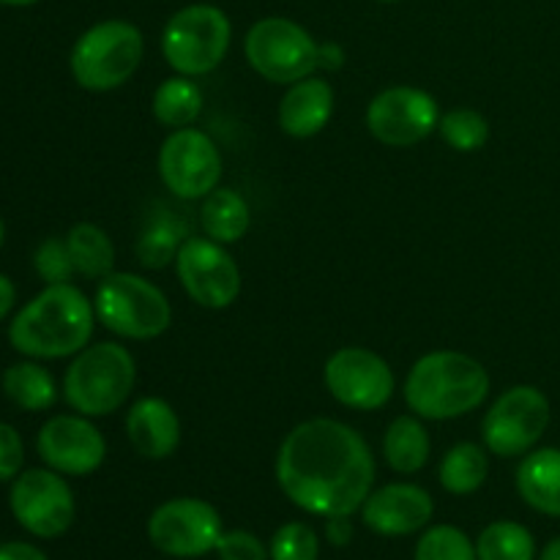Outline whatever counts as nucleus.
Returning a JSON list of instances; mask_svg holds the SVG:
<instances>
[{
	"label": "nucleus",
	"instance_id": "dca6fc26",
	"mask_svg": "<svg viewBox=\"0 0 560 560\" xmlns=\"http://www.w3.org/2000/svg\"><path fill=\"white\" fill-rule=\"evenodd\" d=\"M44 465L63 476H91L107 459V441L88 416H52L36 438Z\"/></svg>",
	"mask_w": 560,
	"mask_h": 560
},
{
	"label": "nucleus",
	"instance_id": "f03ea898",
	"mask_svg": "<svg viewBox=\"0 0 560 560\" xmlns=\"http://www.w3.org/2000/svg\"><path fill=\"white\" fill-rule=\"evenodd\" d=\"M96 310L71 282L47 284L9 326V342L27 359H69L88 348Z\"/></svg>",
	"mask_w": 560,
	"mask_h": 560
},
{
	"label": "nucleus",
	"instance_id": "20e7f679",
	"mask_svg": "<svg viewBox=\"0 0 560 560\" xmlns=\"http://www.w3.org/2000/svg\"><path fill=\"white\" fill-rule=\"evenodd\" d=\"M137 366L129 348L118 342H96L74 355L63 375V397L88 419L113 416L135 392Z\"/></svg>",
	"mask_w": 560,
	"mask_h": 560
},
{
	"label": "nucleus",
	"instance_id": "aec40b11",
	"mask_svg": "<svg viewBox=\"0 0 560 560\" xmlns=\"http://www.w3.org/2000/svg\"><path fill=\"white\" fill-rule=\"evenodd\" d=\"M517 492L534 512L560 517V448H534L517 468Z\"/></svg>",
	"mask_w": 560,
	"mask_h": 560
},
{
	"label": "nucleus",
	"instance_id": "5701e85b",
	"mask_svg": "<svg viewBox=\"0 0 560 560\" xmlns=\"http://www.w3.org/2000/svg\"><path fill=\"white\" fill-rule=\"evenodd\" d=\"M186 238H189V228L184 219L170 211L153 213L137 238V260L151 271H162L170 262H175Z\"/></svg>",
	"mask_w": 560,
	"mask_h": 560
},
{
	"label": "nucleus",
	"instance_id": "393cba45",
	"mask_svg": "<svg viewBox=\"0 0 560 560\" xmlns=\"http://www.w3.org/2000/svg\"><path fill=\"white\" fill-rule=\"evenodd\" d=\"M153 118L167 129H186L202 113V91L195 77H167L153 93Z\"/></svg>",
	"mask_w": 560,
	"mask_h": 560
},
{
	"label": "nucleus",
	"instance_id": "412c9836",
	"mask_svg": "<svg viewBox=\"0 0 560 560\" xmlns=\"http://www.w3.org/2000/svg\"><path fill=\"white\" fill-rule=\"evenodd\" d=\"M432 454V438L419 416H397L383 435V459L397 474H419Z\"/></svg>",
	"mask_w": 560,
	"mask_h": 560
},
{
	"label": "nucleus",
	"instance_id": "7ed1b4c3",
	"mask_svg": "<svg viewBox=\"0 0 560 560\" xmlns=\"http://www.w3.org/2000/svg\"><path fill=\"white\" fill-rule=\"evenodd\" d=\"M402 394L419 419H463L490 397V372L474 355L435 350L416 361L405 377Z\"/></svg>",
	"mask_w": 560,
	"mask_h": 560
},
{
	"label": "nucleus",
	"instance_id": "c756f323",
	"mask_svg": "<svg viewBox=\"0 0 560 560\" xmlns=\"http://www.w3.org/2000/svg\"><path fill=\"white\" fill-rule=\"evenodd\" d=\"M413 560H479L476 541L454 525H432L416 541Z\"/></svg>",
	"mask_w": 560,
	"mask_h": 560
},
{
	"label": "nucleus",
	"instance_id": "39448f33",
	"mask_svg": "<svg viewBox=\"0 0 560 560\" xmlns=\"http://www.w3.org/2000/svg\"><path fill=\"white\" fill-rule=\"evenodd\" d=\"M96 320L115 337L148 342L173 326V304L162 288L140 273L113 271L98 279L93 299Z\"/></svg>",
	"mask_w": 560,
	"mask_h": 560
},
{
	"label": "nucleus",
	"instance_id": "ddd939ff",
	"mask_svg": "<svg viewBox=\"0 0 560 560\" xmlns=\"http://www.w3.org/2000/svg\"><path fill=\"white\" fill-rule=\"evenodd\" d=\"M186 295L202 310H228L241 295V268L224 244L208 235H189L175 257Z\"/></svg>",
	"mask_w": 560,
	"mask_h": 560
},
{
	"label": "nucleus",
	"instance_id": "f8f14e48",
	"mask_svg": "<svg viewBox=\"0 0 560 560\" xmlns=\"http://www.w3.org/2000/svg\"><path fill=\"white\" fill-rule=\"evenodd\" d=\"M159 175L180 200H202L222 180V153L202 129H173L159 148Z\"/></svg>",
	"mask_w": 560,
	"mask_h": 560
},
{
	"label": "nucleus",
	"instance_id": "423d86ee",
	"mask_svg": "<svg viewBox=\"0 0 560 560\" xmlns=\"http://www.w3.org/2000/svg\"><path fill=\"white\" fill-rule=\"evenodd\" d=\"M142 55H145V38L140 27L126 20L96 22L71 47V77L85 91H115L140 69Z\"/></svg>",
	"mask_w": 560,
	"mask_h": 560
},
{
	"label": "nucleus",
	"instance_id": "bb28decb",
	"mask_svg": "<svg viewBox=\"0 0 560 560\" xmlns=\"http://www.w3.org/2000/svg\"><path fill=\"white\" fill-rule=\"evenodd\" d=\"M74 268L85 279H104L115 271V246L98 224L80 222L66 235Z\"/></svg>",
	"mask_w": 560,
	"mask_h": 560
},
{
	"label": "nucleus",
	"instance_id": "6e6552de",
	"mask_svg": "<svg viewBox=\"0 0 560 560\" xmlns=\"http://www.w3.org/2000/svg\"><path fill=\"white\" fill-rule=\"evenodd\" d=\"M244 55L262 80L277 85H293L320 69V44L288 16L255 22L244 38Z\"/></svg>",
	"mask_w": 560,
	"mask_h": 560
},
{
	"label": "nucleus",
	"instance_id": "ea45409f",
	"mask_svg": "<svg viewBox=\"0 0 560 560\" xmlns=\"http://www.w3.org/2000/svg\"><path fill=\"white\" fill-rule=\"evenodd\" d=\"M38 3V0H0V5H16V9H22V5H33Z\"/></svg>",
	"mask_w": 560,
	"mask_h": 560
},
{
	"label": "nucleus",
	"instance_id": "7c9ffc66",
	"mask_svg": "<svg viewBox=\"0 0 560 560\" xmlns=\"http://www.w3.org/2000/svg\"><path fill=\"white\" fill-rule=\"evenodd\" d=\"M268 556L271 560H317L320 558V536L306 523H284L271 536Z\"/></svg>",
	"mask_w": 560,
	"mask_h": 560
},
{
	"label": "nucleus",
	"instance_id": "b1692460",
	"mask_svg": "<svg viewBox=\"0 0 560 560\" xmlns=\"http://www.w3.org/2000/svg\"><path fill=\"white\" fill-rule=\"evenodd\" d=\"M3 394L27 413L49 410L58 399V386L47 366L36 361H20L3 372Z\"/></svg>",
	"mask_w": 560,
	"mask_h": 560
},
{
	"label": "nucleus",
	"instance_id": "2eb2a0df",
	"mask_svg": "<svg viewBox=\"0 0 560 560\" xmlns=\"http://www.w3.org/2000/svg\"><path fill=\"white\" fill-rule=\"evenodd\" d=\"M328 394L350 410H381L394 397V372L386 359L366 348H342L323 370Z\"/></svg>",
	"mask_w": 560,
	"mask_h": 560
},
{
	"label": "nucleus",
	"instance_id": "58836bf2",
	"mask_svg": "<svg viewBox=\"0 0 560 560\" xmlns=\"http://www.w3.org/2000/svg\"><path fill=\"white\" fill-rule=\"evenodd\" d=\"M539 560H560V536H558V539H552L550 545H547L545 550H541Z\"/></svg>",
	"mask_w": 560,
	"mask_h": 560
},
{
	"label": "nucleus",
	"instance_id": "c9c22d12",
	"mask_svg": "<svg viewBox=\"0 0 560 560\" xmlns=\"http://www.w3.org/2000/svg\"><path fill=\"white\" fill-rule=\"evenodd\" d=\"M326 539L331 541L334 547L348 545V541L353 539V525H350V517H328Z\"/></svg>",
	"mask_w": 560,
	"mask_h": 560
},
{
	"label": "nucleus",
	"instance_id": "9d476101",
	"mask_svg": "<svg viewBox=\"0 0 560 560\" xmlns=\"http://www.w3.org/2000/svg\"><path fill=\"white\" fill-rule=\"evenodd\" d=\"M222 534L217 506L202 498H173L148 517V539L170 558H202L217 552Z\"/></svg>",
	"mask_w": 560,
	"mask_h": 560
},
{
	"label": "nucleus",
	"instance_id": "1a4fd4ad",
	"mask_svg": "<svg viewBox=\"0 0 560 560\" xmlns=\"http://www.w3.org/2000/svg\"><path fill=\"white\" fill-rule=\"evenodd\" d=\"M550 399L536 386H512L490 405L481 421V441L495 457L514 459L534 452L550 427Z\"/></svg>",
	"mask_w": 560,
	"mask_h": 560
},
{
	"label": "nucleus",
	"instance_id": "4c0bfd02",
	"mask_svg": "<svg viewBox=\"0 0 560 560\" xmlns=\"http://www.w3.org/2000/svg\"><path fill=\"white\" fill-rule=\"evenodd\" d=\"M14 299H16V288L11 284L9 277H3V273H0V320H3V317L11 312Z\"/></svg>",
	"mask_w": 560,
	"mask_h": 560
},
{
	"label": "nucleus",
	"instance_id": "a211bd4d",
	"mask_svg": "<svg viewBox=\"0 0 560 560\" xmlns=\"http://www.w3.org/2000/svg\"><path fill=\"white\" fill-rule=\"evenodd\" d=\"M126 438L145 459L173 457L180 443V419L162 397H142L126 413Z\"/></svg>",
	"mask_w": 560,
	"mask_h": 560
},
{
	"label": "nucleus",
	"instance_id": "f704fd0d",
	"mask_svg": "<svg viewBox=\"0 0 560 560\" xmlns=\"http://www.w3.org/2000/svg\"><path fill=\"white\" fill-rule=\"evenodd\" d=\"M0 560H49L38 547L25 541H5L0 545Z\"/></svg>",
	"mask_w": 560,
	"mask_h": 560
},
{
	"label": "nucleus",
	"instance_id": "2f4dec72",
	"mask_svg": "<svg viewBox=\"0 0 560 560\" xmlns=\"http://www.w3.org/2000/svg\"><path fill=\"white\" fill-rule=\"evenodd\" d=\"M33 266H36V273L47 284H63L71 282V277L77 273L74 260L69 255V246H66V238H47L33 255Z\"/></svg>",
	"mask_w": 560,
	"mask_h": 560
},
{
	"label": "nucleus",
	"instance_id": "e433bc0d",
	"mask_svg": "<svg viewBox=\"0 0 560 560\" xmlns=\"http://www.w3.org/2000/svg\"><path fill=\"white\" fill-rule=\"evenodd\" d=\"M342 47H337V44H320V69L337 71L342 66Z\"/></svg>",
	"mask_w": 560,
	"mask_h": 560
},
{
	"label": "nucleus",
	"instance_id": "79ce46f5",
	"mask_svg": "<svg viewBox=\"0 0 560 560\" xmlns=\"http://www.w3.org/2000/svg\"><path fill=\"white\" fill-rule=\"evenodd\" d=\"M381 3H397V0H381Z\"/></svg>",
	"mask_w": 560,
	"mask_h": 560
},
{
	"label": "nucleus",
	"instance_id": "f257e3e1",
	"mask_svg": "<svg viewBox=\"0 0 560 560\" xmlns=\"http://www.w3.org/2000/svg\"><path fill=\"white\" fill-rule=\"evenodd\" d=\"M279 490L315 517H353L375 485V457L353 427L310 419L284 435L277 452Z\"/></svg>",
	"mask_w": 560,
	"mask_h": 560
},
{
	"label": "nucleus",
	"instance_id": "4be33fe9",
	"mask_svg": "<svg viewBox=\"0 0 560 560\" xmlns=\"http://www.w3.org/2000/svg\"><path fill=\"white\" fill-rule=\"evenodd\" d=\"M252 224V211L249 202L244 200V195H238L235 189H224L217 186L208 197H202L200 206V228L217 244H235L246 235Z\"/></svg>",
	"mask_w": 560,
	"mask_h": 560
},
{
	"label": "nucleus",
	"instance_id": "473e14b6",
	"mask_svg": "<svg viewBox=\"0 0 560 560\" xmlns=\"http://www.w3.org/2000/svg\"><path fill=\"white\" fill-rule=\"evenodd\" d=\"M217 556L219 560H271L268 547L252 530H224Z\"/></svg>",
	"mask_w": 560,
	"mask_h": 560
},
{
	"label": "nucleus",
	"instance_id": "9b49d317",
	"mask_svg": "<svg viewBox=\"0 0 560 560\" xmlns=\"http://www.w3.org/2000/svg\"><path fill=\"white\" fill-rule=\"evenodd\" d=\"M9 506L16 523L38 539H58L71 528L77 514L74 492L63 474L52 468L25 470L14 479Z\"/></svg>",
	"mask_w": 560,
	"mask_h": 560
},
{
	"label": "nucleus",
	"instance_id": "f3484780",
	"mask_svg": "<svg viewBox=\"0 0 560 560\" xmlns=\"http://www.w3.org/2000/svg\"><path fill=\"white\" fill-rule=\"evenodd\" d=\"M435 514V501L419 485L397 481L370 492L361 506V520L377 536H410L430 525Z\"/></svg>",
	"mask_w": 560,
	"mask_h": 560
},
{
	"label": "nucleus",
	"instance_id": "c85d7f7f",
	"mask_svg": "<svg viewBox=\"0 0 560 560\" xmlns=\"http://www.w3.org/2000/svg\"><path fill=\"white\" fill-rule=\"evenodd\" d=\"M438 131H441V140L459 153L479 151L490 140V124L479 109L470 107L448 109L446 115H441Z\"/></svg>",
	"mask_w": 560,
	"mask_h": 560
},
{
	"label": "nucleus",
	"instance_id": "6ab92c4d",
	"mask_svg": "<svg viewBox=\"0 0 560 560\" xmlns=\"http://www.w3.org/2000/svg\"><path fill=\"white\" fill-rule=\"evenodd\" d=\"M334 115V88L320 77L293 82L279 102V126L295 140L320 135Z\"/></svg>",
	"mask_w": 560,
	"mask_h": 560
},
{
	"label": "nucleus",
	"instance_id": "a878e982",
	"mask_svg": "<svg viewBox=\"0 0 560 560\" xmlns=\"http://www.w3.org/2000/svg\"><path fill=\"white\" fill-rule=\"evenodd\" d=\"M490 476V459L479 443H457L448 448L438 468L441 487L452 495H474Z\"/></svg>",
	"mask_w": 560,
	"mask_h": 560
},
{
	"label": "nucleus",
	"instance_id": "a19ab883",
	"mask_svg": "<svg viewBox=\"0 0 560 560\" xmlns=\"http://www.w3.org/2000/svg\"><path fill=\"white\" fill-rule=\"evenodd\" d=\"M3 238H5V228H3V219H0V246H3Z\"/></svg>",
	"mask_w": 560,
	"mask_h": 560
},
{
	"label": "nucleus",
	"instance_id": "0eeeda50",
	"mask_svg": "<svg viewBox=\"0 0 560 560\" xmlns=\"http://www.w3.org/2000/svg\"><path fill=\"white\" fill-rule=\"evenodd\" d=\"M233 25L219 5L195 3L175 11L162 33V55L175 74H211L228 58Z\"/></svg>",
	"mask_w": 560,
	"mask_h": 560
},
{
	"label": "nucleus",
	"instance_id": "cd10ccee",
	"mask_svg": "<svg viewBox=\"0 0 560 560\" xmlns=\"http://www.w3.org/2000/svg\"><path fill=\"white\" fill-rule=\"evenodd\" d=\"M476 556L479 560H534L536 539L525 525L512 523V520H498L479 534Z\"/></svg>",
	"mask_w": 560,
	"mask_h": 560
},
{
	"label": "nucleus",
	"instance_id": "72a5a7b5",
	"mask_svg": "<svg viewBox=\"0 0 560 560\" xmlns=\"http://www.w3.org/2000/svg\"><path fill=\"white\" fill-rule=\"evenodd\" d=\"M25 463V446L20 432L0 421V481H14Z\"/></svg>",
	"mask_w": 560,
	"mask_h": 560
},
{
	"label": "nucleus",
	"instance_id": "4468645a",
	"mask_svg": "<svg viewBox=\"0 0 560 560\" xmlns=\"http://www.w3.org/2000/svg\"><path fill=\"white\" fill-rule=\"evenodd\" d=\"M438 98L424 88L394 85L377 93L366 107V129L388 148H410L438 129Z\"/></svg>",
	"mask_w": 560,
	"mask_h": 560
}]
</instances>
